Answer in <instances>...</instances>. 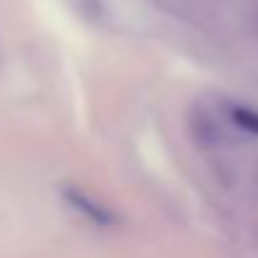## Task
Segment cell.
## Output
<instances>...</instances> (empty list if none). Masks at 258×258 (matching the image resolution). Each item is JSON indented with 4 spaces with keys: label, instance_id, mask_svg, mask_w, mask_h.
Wrapping results in <instances>:
<instances>
[{
    "label": "cell",
    "instance_id": "cell-1",
    "mask_svg": "<svg viewBox=\"0 0 258 258\" xmlns=\"http://www.w3.org/2000/svg\"><path fill=\"white\" fill-rule=\"evenodd\" d=\"M63 198H66L68 206H73L78 213H83L88 221H93V223H98V226H113V223H115V213H113L105 203H100L98 198H93L90 193L81 190V188L66 185V188H63Z\"/></svg>",
    "mask_w": 258,
    "mask_h": 258
},
{
    "label": "cell",
    "instance_id": "cell-2",
    "mask_svg": "<svg viewBox=\"0 0 258 258\" xmlns=\"http://www.w3.org/2000/svg\"><path fill=\"white\" fill-rule=\"evenodd\" d=\"M221 110L226 115V120L231 123V128L246 138H258V110L253 105L246 103H236V100H218Z\"/></svg>",
    "mask_w": 258,
    "mask_h": 258
},
{
    "label": "cell",
    "instance_id": "cell-3",
    "mask_svg": "<svg viewBox=\"0 0 258 258\" xmlns=\"http://www.w3.org/2000/svg\"><path fill=\"white\" fill-rule=\"evenodd\" d=\"M248 23H251V30L256 33V38H258V0L248 3Z\"/></svg>",
    "mask_w": 258,
    "mask_h": 258
},
{
    "label": "cell",
    "instance_id": "cell-4",
    "mask_svg": "<svg viewBox=\"0 0 258 258\" xmlns=\"http://www.w3.org/2000/svg\"><path fill=\"white\" fill-rule=\"evenodd\" d=\"M0 58H3V48H0Z\"/></svg>",
    "mask_w": 258,
    "mask_h": 258
}]
</instances>
